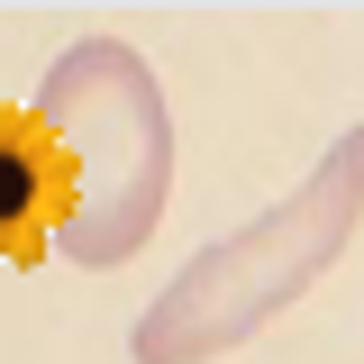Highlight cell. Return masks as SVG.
I'll use <instances>...</instances> for the list:
<instances>
[{"label": "cell", "instance_id": "6da1fadb", "mask_svg": "<svg viewBox=\"0 0 364 364\" xmlns=\"http://www.w3.org/2000/svg\"><path fill=\"white\" fill-rule=\"evenodd\" d=\"M28 119L46 128L55 173H64L55 255L82 264V273H119L164 228L173 164H182V136H173L155 64L128 37H82V46H64L46 64Z\"/></svg>", "mask_w": 364, "mask_h": 364}, {"label": "cell", "instance_id": "7a4b0ae2", "mask_svg": "<svg viewBox=\"0 0 364 364\" xmlns=\"http://www.w3.org/2000/svg\"><path fill=\"white\" fill-rule=\"evenodd\" d=\"M355 228H364V128H346L273 210H255L246 228L210 237L136 310L128 355L136 364H210L228 346H246L255 328H273L318 273L355 246Z\"/></svg>", "mask_w": 364, "mask_h": 364}, {"label": "cell", "instance_id": "3957f363", "mask_svg": "<svg viewBox=\"0 0 364 364\" xmlns=\"http://www.w3.org/2000/svg\"><path fill=\"white\" fill-rule=\"evenodd\" d=\"M55 146L28 109H0V264H46L55 255Z\"/></svg>", "mask_w": 364, "mask_h": 364}]
</instances>
